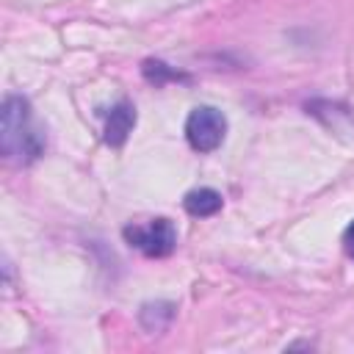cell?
I'll return each mask as SVG.
<instances>
[{
  "instance_id": "1",
  "label": "cell",
  "mask_w": 354,
  "mask_h": 354,
  "mask_svg": "<svg viewBox=\"0 0 354 354\" xmlns=\"http://www.w3.org/2000/svg\"><path fill=\"white\" fill-rule=\"evenodd\" d=\"M0 147L14 163H33L44 152V138L30 116V102L22 94H8L0 111Z\"/></svg>"
},
{
  "instance_id": "4",
  "label": "cell",
  "mask_w": 354,
  "mask_h": 354,
  "mask_svg": "<svg viewBox=\"0 0 354 354\" xmlns=\"http://www.w3.org/2000/svg\"><path fill=\"white\" fill-rule=\"evenodd\" d=\"M133 127H136V108H133V102L119 100L108 111V119H105V144L122 147L127 141V136L133 133Z\"/></svg>"
},
{
  "instance_id": "2",
  "label": "cell",
  "mask_w": 354,
  "mask_h": 354,
  "mask_svg": "<svg viewBox=\"0 0 354 354\" xmlns=\"http://www.w3.org/2000/svg\"><path fill=\"white\" fill-rule=\"evenodd\" d=\"M122 235L144 257H169L177 246V230L169 218H152L149 224H127Z\"/></svg>"
},
{
  "instance_id": "8",
  "label": "cell",
  "mask_w": 354,
  "mask_h": 354,
  "mask_svg": "<svg viewBox=\"0 0 354 354\" xmlns=\"http://www.w3.org/2000/svg\"><path fill=\"white\" fill-rule=\"evenodd\" d=\"M343 249H346V254L354 260V221L343 230Z\"/></svg>"
},
{
  "instance_id": "3",
  "label": "cell",
  "mask_w": 354,
  "mask_h": 354,
  "mask_svg": "<svg viewBox=\"0 0 354 354\" xmlns=\"http://www.w3.org/2000/svg\"><path fill=\"white\" fill-rule=\"evenodd\" d=\"M227 136V119L213 105H199L185 119V138L196 152H213Z\"/></svg>"
},
{
  "instance_id": "6",
  "label": "cell",
  "mask_w": 354,
  "mask_h": 354,
  "mask_svg": "<svg viewBox=\"0 0 354 354\" xmlns=\"http://www.w3.org/2000/svg\"><path fill=\"white\" fill-rule=\"evenodd\" d=\"M171 318H174V304L171 301H147L138 313V321L147 332H163Z\"/></svg>"
},
{
  "instance_id": "7",
  "label": "cell",
  "mask_w": 354,
  "mask_h": 354,
  "mask_svg": "<svg viewBox=\"0 0 354 354\" xmlns=\"http://www.w3.org/2000/svg\"><path fill=\"white\" fill-rule=\"evenodd\" d=\"M141 72H144V77L149 80V83H155V86H163L166 80H183L185 75H180V72H174L169 64H163V61H144V66H141Z\"/></svg>"
},
{
  "instance_id": "5",
  "label": "cell",
  "mask_w": 354,
  "mask_h": 354,
  "mask_svg": "<svg viewBox=\"0 0 354 354\" xmlns=\"http://www.w3.org/2000/svg\"><path fill=\"white\" fill-rule=\"evenodd\" d=\"M183 207H185V213L194 216V218L216 216V213L221 210V194L213 191V188H194V191L185 194Z\"/></svg>"
}]
</instances>
